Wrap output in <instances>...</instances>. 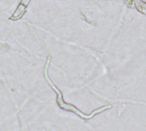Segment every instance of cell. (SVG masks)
I'll return each instance as SVG.
<instances>
[{"label":"cell","mask_w":146,"mask_h":131,"mask_svg":"<svg viewBox=\"0 0 146 131\" xmlns=\"http://www.w3.org/2000/svg\"><path fill=\"white\" fill-rule=\"evenodd\" d=\"M25 11H26V7L20 3V4L17 6L15 11L14 12V14H13L11 19H13V20H15V19H19V18L25 13Z\"/></svg>","instance_id":"cell-1"},{"label":"cell","mask_w":146,"mask_h":131,"mask_svg":"<svg viewBox=\"0 0 146 131\" xmlns=\"http://www.w3.org/2000/svg\"><path fill=\"white\" fill-rule=\"evenodd\" d=\"M133 3H134V5H135V7L137 8L138 10H139L140 12L145 14V3H143V2H141L140 0H133Z\"/></svg>","instance_id":"cell-2"},{"label":"cell","mask_w":146,"mask_h":131,"mask_svg":"<svg viewBox=\"0 0 146 131\" xmlns=\"http://www.w3.org/2000/svg\"><path fill=\"white\" fill-rule=\"evenodd\" d=\"M30 1H31V0H21V4H22L23 6L27 7V6L29 4Z\"/></svg>","instance_id":"cell-3"},{"label":"cell","mask_w":146,"mask_h":131,"mask_svg":"<svg viewBox=\"0 0 146 131\" xmlns=\"http://www.w3.org/2000/svg\"><path fill=\"white\" fill-rule=\"evenodd\" d=\"M141 2H143V3H145L146 2V0H140Z\"/></svg>","instance_id":"cell-4"}]
</instances>
